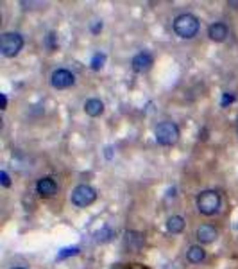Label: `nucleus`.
<instances>
[{
	"label": "nucleus",
	"instance_id": "b1692460",
	"mask_svg": "<svg viewBox=\"0 0 238 269\" xmlns=\"http://www.w3.org/2000/svg\"><path fill=\"white\" fill-rule=\"evenodd\" d=\"M237 134H238V122H237Z\"/></svg>",
	"mask_w": 238,
	"mask_h": 269
},
{
	"label": "nucleus",
	"instance_id": "412c9836",
	"mask_svg": "<svg viewBox=\"0 0 238 269\" xmlns=\"http://www.w3.org/2000/svg\"><path fill=\"white\" fill-rule=\"evenodd\" d=\"M91 31H93L95 34L99 33V31H102V22H97V24H93L91 25Z\"/></svg>",
	"mask_w": 238,
	"mask_h": 269
},
{
	"label": "nucleus",
	"instance_id": "dca6fc26",
	"mask_svg": "<svg viewBox=\"0 0 238 269\" xmlns=\"http://www.w3.org/2000/svg\"><path fill=\"white\" fill-rule=\"evenodd\" d=\"M104 63H106V54H102V52H97V54L91 58V61H89V65H91L93 70H100L104 67Z\"/></svg>",
	"mask_w": 238,
	"mask_h": 269
},
{
	"label": "nucleus",
	"instance_id": "0eeeda50",
	"mask_svg": "<svg viewBox=\"0 0 238 269\" xmlns=\"http://www.w3.org/2000/svg\"><path fill=\"white\" fill-rule=\"evenodd\" d=\"M144 242H145V237L144 234H140L136 230H129L124 234V248L129 249V251H140L144 248Z\"/></svg>",
	"mask_w": 238,
	"mask_h": 269
},
{
	"label": "nucleus",
	"instance_id": "4468645a",
	"mask_svg": "<svg viewBox=\"0 0 238 269\" xmlns=\"http://www.w3.org/2000/svg\"><path fill=\"white\" fill-rule=\"evenodd\" d=\"M184 219L181 217V215H172V217H169V221H167V232L172 235H178L181 234L184 230Z\"/></svg>",
	"mask_w": 238,
	"mask_h": 269
},
{
	"label": "nucleus",
	"instance_id": "f257e3e1",
	"mask_svg": "<svg viewBox=\"0 0 238 269\" xmlns=\"http://www.w3.org/2000/svg\"><path fill=\"white\" fill-rule=\"evenodd\" d=\"M199 18L192 13H183V15H179L174 18V33L179 36V38H183V40H192L195 38L199 33Z\"/></svg>",
	"mask_w": 238,
	"mask_h": 269
},
{
	"label": "nucleus",
	"instance_id": "5701e85b",
	"mask_svg": "<svg viewBox=\"0 0 238 269\" xmlns=\"http://www.w3.org/2000/svg\"><path fill=\"white\" fill-rule=\"evenodd\" d=\"M229 5H237V9H238V2H229Z\"/></svg>",
	"mask_w": 238,
	"mask_h": 269
},
{
	"label": "nucleus",
	"instance_id": "6ab92c4d",
	"mask_svg": "<svg viewBox=\"0 0 238 269\" xmlns=\"http://www.w3.org/2000/svg\"><path fill=\"white\" fill-rule=\"evenodd\" d=\"M235 99H237V95H235L233 92H224L222 101H220V106H222V108H228L229 104H233Z\"/></svg>",
	"mask_w": 238,
	"mask_h": 269
},
{
	"label": "nucleus",
	"instance_id": "f3484780",
	"mask_svg": "<svg viewBox=\"0 0 238 269\" xmlns=\"http://www.w3.org/2000/svg\"><path fill=\"white\" fill-rule=\"evenodd\" d=\"M79 251H81V249L77 248V246H74V248H65V249H61L60 253H58L56 259L65 260V259H68V257H75V255H79Z\"/></svg>",
	"mask_w": 238,
	"mask_h": 269
},
{
	"label": "nucleus",
	"instance_id": "1a4fd4ad",
	"mask_svg": "<svg viewBox=\"0 0 238 269\" xmlns=\"http://www.w3.org/2000/svg\"><path fill=\"white\" fill-rule=\"evenodd\" d=\"M36 192L41 196V198H52L58 192V183L50 176H45V178L38 179L36 183Z\"/></svg>",
	"mask_w": 238,
	"mask_h": 269
},
{
	"label": "nucleus",
	"instance_id": "a211bd4d",
	"mask_svg": "<svg viewBox=\"0 0 238 269\" xmlns=\"http://www.w3.org/2000/svg\"><path fill=\"white\" fill-rule=\"evenodd\" d=\"M45 47L49 50H54L58 47V36H56V33H49V34L45 36Z\"/></svg>",
	"mask_w": 238,
	"mask_h": 269
},
{
	"label": "nucleus",
	"instance_id": "423d86ee",
	"mask_svg": "<svg viewBox=\"0 0 238 269\" xmlns=\"http://www.w3.org/2000/svg\"><path fill=\"white\" fill-rule=\"evenodd\" d=\"M75 83V75L66 68H58L50 75V85L56 90H65Z\"/></svg>",
	"mask_w": 238,
	"mask_h": 269
},
{
	"label": "nucleus",
	"instance_id": "9b49d317",
	"mask_svg": "<svg viewBox=\"0 0 238 269\" xmlns=\"http://www.w3.org/2000/svg\"><path fill=\"white\" fill-rule=\"evenodd\" d=\"M208 36H209V40H211V41L220 43V41H224L229 36L228 25L222 24V22H215V24H211L208 27Z\"/></svg>",
	"mask_w": 238,
	"mask_h": 269
},
{
	"label": "nucleus",
	"instance_id": "39448f33",
	"mask_svg": "<svg viewBox=\"0 0 238 269\" xmlns=\"http://www.w3.org/2000/svg\"><path fill=\"white\" fill-rule=\"evenodd\" d=\"M95 200H97V192H95L93 187H89L86 183H81L77 185L72 194H70V201L72 204H75L77 208H86L89 204H93Z\"/></svg>",
	"mask_w": 238,
	"mask_h": 269
},
{
	"label": "nucleus",
	"instance_id": "393cba45",
	"mask_svg": "<svg viewBox=\"0 0 238 269\" xmlns=\"http://www.w3.org/2000/svg\"><path fill=\"white\" fill-rule=\"evenodd\" d=\"M15 269H24V268H15Z\"/></svg>",
	"mask_w": 238,
	"mask_h": 269
},
{
	"label": "nucleus",
	"instance_id": "9d476101",
	"mask_svg": "<svg viewBox=\"0 0 238 269\" xmlns=\"http://www.w3.org/2000/svg\"><path fill=\"white\" fill-rule=\"evenodd\" d=\"M152 63H154V58L149 52H140V54H136L133 60H131V67H133V70L138 72V74L147 72V70L152 67Z\"/></svg>",
	"mask_w": 238,
	"mask_h": 269
},
{
	"label": "nucleus",
	"instance_id": "7ed1b4c3",
	"mask_svg": "<svg viewBox=\"0 0 238 269\" xmlns=\"http://www.w3.org/2000/svg\"><path fill=\"white\" fill-rule=\"evenodd\" d=\"M24 49V36L20 33L9 31L4 33L0 38V54L4 58H15L16 54H20V50Z\"/></svg>",
	"mask_w": 238,
	"mask_h": 269
},
{
	"label": "nucleus",
	"instance_id": "f03ea898",
	"mask_svg": "<svg viewBox=\"0 0 238 269\" xmlns=\"http://www.w3.org/2000/svg\"><path fill=\"white\" fill-rule=\"evenodd\" d=\"M197 210L199 214L203 215H215L220 210V204H222V200H220V194L217 190H203L201 194L197 196Z\"/></svg>",
	"mask_w": 238,
	"mask_h": 269
},
{
	"label": "nucleus",
	"instance_id": "6e6552de",
	"mask_svg": "<svg viewBox=\"0 0 238 269\" xmlns=\"http://www.w3.org/2000/svg\"><path fill=\"white\" fill-rule=\"evenodd\" d=\"M195 237H197V240L201 244H211V242L217 240L218 230L215 226H211V224H201L197 228V232H195Z\"/></svg>",
	"mask_w": 238,
	"mask_h": 269
},
{
	"label": "nucleus",
	"instance_id": "f8f14e48",
	"mask_svg": "<svg viewBox=\"0 0 238 269\" xmlns=\"http://www.w3.org/2000/svg\"><path fill=\"white\" fill-rule=\"evenodd\" d=\"M85 111L88 117H100L104 113V102L100 99H89L85 102Z\"/></svg>",
	"mask_w": 238,
	"mask_h": 269
},
{
	"label": "nucleus",
	"instance_id": "2eb2a0df",
	"mask_svg": "<svg viewBox=\"0 0 238 269\" xmlns=\"http://www.w3.org/2000/svg\"><path fill=\"white\" fill-rule=\"evenodd\" d=\"M95 242H99V244H104V242H109V240L115 237V232L111 228H108V226H104V228H100L95 232Z\"/></svg>",
	"mask_w": 238,
	"mask_h": 269
},
{
	"label": "nucleus",
	"instance_id": "4be33fe9",
	"mask_svg": "<svg viewBox=\"0 0 238 269\" xmlns=\"http://www.w3.org/2000/svg\"><path fill=\"white\" fill-rule=\"evenodd\" d=\"M0 99H2V110H5L7 108V97H5V94H0Z\"/></svg>",
	"mask_w": 238,
	"mask_h": 269
},
{
	"label": "nucleus",
	"instance_id": "20e7f679",
	"mask_svg": "<svg viewBox=\"0 0 238 269\" xmlns=\"http://www.w3.org/2000/svg\"><path fill=\"white\" fill-rule=\"evenodd\" d=\"M154 138L159 145H174L179 140V128L178 124L165 120L156 126L154 130Z\"/></svg>",
	"mask_w": 238,
	"mask_h": 269
},
{
	"label": "nucleus",
	"instance_id": "aec40b11",
	"mask_svg": "<svg viewBox=\"0 0 238 269\" xmlns=\"http://www.w3.org/2000/svg\"><path fill=\"white\" fill-rule=\"evenodd\" d=\"M0 181H2V185H4V187H9V185H11V178H9V174H7L5 170H2V172H0Z\"/></svg>",
	"mask_w": 238,
	"mask_h": 269
},
{
	"label": "nucleus",
	"instance_id": "ddd939ff",
	"mask_svg": "<svg viewBox=\"0 0 238 269\" xmlns=\"http://www.w3.org/2000/svg\"><path fill=\"white\" fill-rule=\"evenodd\" d=\"M186 259H188V262H192V264H201V262L206 259V251H204V248L201 244H194V246H190L188 251H186Z\"/></svg>",
	"mask_w": 238,
	"mask_h": 269
}]
</instances>
